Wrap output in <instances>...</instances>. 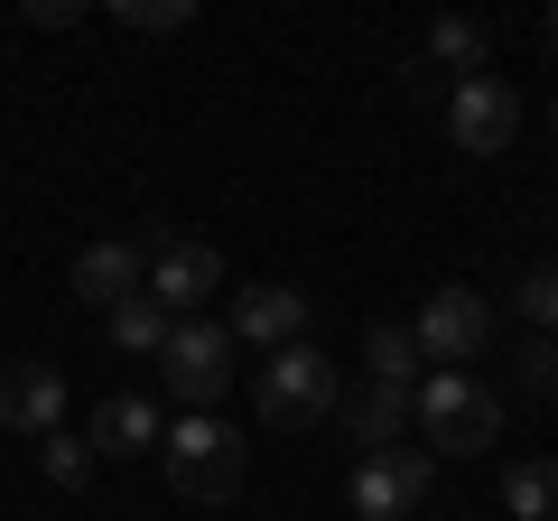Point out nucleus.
I'll return each instance as SVG.
<instances>
[{
	"instance_id": "nucleus-1",
	"label": "nucleus",
	"mask_w": 558,
	"mask_h": 521,
	"mask_svg": "<svg viewBox=\"0 0 558 521\" xmlns=\"http://www.w3.org/2000/svg\"><path fill=\"white\" fill-rule=\"evenodd\" d=\"M410 420L428 428L438 457H484V447L502 438V401L484 391L475 373H428V381L410 391Z\"/></svg>"
},
{
	"instance_id": "nucleus-2",
	"label": "nucleus",
	"mask_w": 558,
	"mask_h": 521,
	"mask_svg": "<svg viewBox=\"0 0 558 521\" xmlns=\"http://www.w3.org/2000/svg\"><path fill=\"white\" fill-rule=\"evenodd\" d=\"M159 465H168V484H178L186 502H233L242 494V428H223L215 410H186V420L168 428Z\"/></svg>"
},
{
	"instance_id": "nucleus-3",
	"label": "nucleus",
	"mask_w": 558,
	"mask_h": 521,
	"mask_svg": "<svg viewBox=\"0 0 558 521\" xmlns=\"http://www.w3.org/2000/svg\"><path fill=\"white\" fill-rule=\"evenodd\" d=\"M252 410H260L270 428H317L326 410H336V363H326L317 344L270 354V363H260V381H252Z\"/></svg>"
},
{
	"instance_id": "nucleus-4",
	"label": "nucleus",
	"mask_w": 558,
	"mask_h": 521,
	"mask_svg": "<svg viewBox=\"0 0 558 521\" xmlns=\"http://www.w3.org/2000/svg\"><path fill=\"white\" fill-rule=\"evenodd\" d=\"M159 381H168V401H178V410H215L223 381H233V326L178 317V336H168V354H159Z\"/></svg>"
},
{
	"instance_id": "nucleus-5",
	"label": "nucleus",
	"mask_w": 558,
	"mask_h": 521,
	"mask_svg": "<svg viewBox=\"0 0 558 521\" xmlns=\"http://www.w3.org/2000/svg\"><path fill=\"white\" fill-rule=\"evenodd\" d=\"M410 336H418L428 363H475L484 344H494V299H484V289H428L418 317H410Z\"/></svg>"
},
{
	"instance_id": "nucleus-6",
	"label": "nucleus",
	"mask_w": 558,
	"mask_h": 521,
	"mask_svg": "<svg viewBox=\"0 0 558 521\" xmlns=\"http://www.w3.org/2000/svg\"><path fill=\"white\" fill-rule=\"evenodd\" d=\"M521 131V94L502 75H465L457 94H447V141L465 149V159H502Z\"/></svg>"
},
{
	"instance_id": "nucleus-7",
	"label": "nucleus",
	"mask_w": 558,
	"mask_h": 521,
	"mask_svg": "<svg viewBox=\"0 0 558 521\" xmlns=\"http://www.w3.org/2000/svg\"><path fill=\"white\" fill-rule=\"evenodd\" d=\"M344 494H354V521H418V512H428V447L363 457Z\"/></svg>"
},
{
	"instance_id": "nucleus-8",
	"label": "nucleus",
	"mask_w": 558,
	"mask_h": 521,
	"mask_svg": "<svg viewBox=\"0 0 558 521\" xmlns=\"http://www.w3.org/2000/svg\"><path fill=\"white\" fill-rule=\"evenodd\" d=\"M223 289V252L215 242H186V233H168L159 252H149V299L168 307V317H196L205 299Z\"/></svg>"
},
{
	"instance_id": "nucleus-9",
	"label": "nucleus",
	"mask_w": 558,
	"mask_h": 521,
	"mask_svg": "<svg viewBox=\"0 0 558 521\" xmlns=\"http://www.w3.org/2000/svg\"><path fill=\"white\" fill-rule=\"evenodd\" d=\"M57 420H65V373H57V363L10 354V363H0V428H20V438H57Z\"/></svg>"
},
{
	"instance_id": "nucleus-10",
	"label": "nucleus",
	"mask_w": 558,
	"mask_h": 521,
	"mask_svg": "<svg viewBox=\"0 0 558 521\" xmlns=\"http://www.w3.org/2000/svg\"><path fill=\"white\" fill-rule=\"evenodd\" d=\"M140 289H149V252H140V242H84L75 252V299H94L102 317L131 307Z\"/></svg>"
},
{
	"instance_id": "nucleus-11",
	"label": "nucleus",
	"mask_w": 558,
	"mask_h": 521,
	"mask_svg": "<svg viewBox=\"0 0 558 521\" xmlns=\"http://www.w3.org/2000/svg\"><path fill=\"white\" fill-rule=\"evenodd\" d=\"M233 336H252L260 354H289V344H307V299H299V289H279V280L242 289V299H233Z\"/></svg>"
},
{
	"instance_id": "nucleus-12",
	"label": "nucleus",
	"mask_w": 558,
	"mask_h": 521,
	"mask_svg": "<svg viewBox=\"0 0 558 521\" xmlns=\"http://www.w3.org/2000/svg\"><path fill=\"white\" fill-rule=\"evenodd\" d=\"M363 381H381V391H418L428 381V354H418V336L410 326H363Z\"/></svg>"
},
{
	"instance_id": "nucleus-13",
	"label": "nucleus",
	"mask_w": 558,
	"mask_h": 521,
	"mask_svg": "<svg viewBox=\"0 0 558 521\" xmlns=\"http://www.w3.org/2000/svg\"><path fill=\"white\" fill-rule=\"evenodd\" d=\"M140 447H168L159 410L140 401V391H112V401L94 410V457H140Z\"/></svg>"
},
{
	"instance_id": "nucleus-14",
	"label": "nucleus",
	"mask_w": 558,
	"mask_h": 521,
	"mask_svg": "<svg viewBox=\"0 0 558 521\" xmlns=\"http://www.w3.org/2000/svg\"><path fill=\"white\" fill-rule=\"evenodd\" d=\"M400 428H410V391H381V381H363L354 401H344V438L373 447V457H391Z\"/></svg>"
},
{
	"instance_id": "nucleus-15",
	"label": "nucleus",
	"mask_w": 558,
	"mask_h": 521,
	"mask_svg": "<svg viewBox=\"0 0 558 521\" xmlns=\"http://www.w3.org/2000/svg\"><path fill=\"white\" fill-rule=\"evenodd\" d=\"M428 65H457V84L494 75V28L484 20H428Z\"/></svg>"
},
{
	"instance_id": "nucleus-16",
	"label": "nucleus",
	"mask_w": 558,
	"mask_h": 521,
	"mask_svg": "<svg viewBox=\"0 0 558 521\" xmlns=\"http://www.w3.org/2000/svg\"><path fill=\"white\" fill-rule=\"evenodd\" d=\"M502 512H512V521H558V457L502 465Z\"/></svg>"
},
{
	"instance_id": "nucleus-17",
	"label": "nucleus",
	"mask_w": 558,
	"mask_h": 521,
	"mask_svg": "<svg viewBox=\"0 0 558 521\" xmlns=\"http://www.w3.org/2000/svg\"><path fill=\"white\" fill-rule=\"evenodd\" d=\"M102 326H112V344H121V354H168V336H178V317H168V307L149 299V289H140L131 307H112Z\"/></svg>"
},
{
	"instance_id": "nucleus-18",
	"label": "nucleus",
	"mask_w": 558,
	"mask_h": 521,
	"mask_svg": "<svg viewBox=\"0 0 558 521\" xmlns=\"http://www.w3.org/2000/svg\"><path fill=\"white\" fill-rule=\"evenodd\" d=\"M38 475L57 484V494H84V475H94V438H65V428H57V438L38 447Z\"/></svg>"
},
{
	"instance_id": "nucleus-19",
	"label": "nucleus",
	"mask_w": 558,
	"mask_h": 521,
	"mask_svg": "<svg viewBox=\"0 0 558 521\" xmlns=\"http://www.w3.org/2000/svg\"><path fill=\"white\" fill-rule=\"evenodd\" d=\"M112 20H121V28H140V38H178L196 10H186V0H112Z\"/></svg>"
},
{
	"instance_id": "nucleus-20",
	"label": "nucleus",
	"mask_w": 558,
	"mask_h": 521,
	"mask_svg": "<svg viewBox=\"0 0 558 521\" xmlns=\"http://www.w3.org/2000/svg\"><path fill=\"white\" fill-rule=\"evenodd\" d=\"M512 307L539 326V336H558V270H531V280L512 289Z\"/></svg>"
},
{
	"instance_id": "nucleus-21",
	"label": "nucleus",
	"mask_w": 558,
	"mask_h": 521,
	"mask_svg": "<svg viewBox=\"0 0 558 521\" xmlns=\"http://www.w3.org/2000/svg\"><path fill=\"white\" fill-rule=\"evenodd\" d=\"M512 381H521V391H558V336H531V344H521V354H512Z\"/></svg>"
},
{
	"instance_id": "nucleus-22",
	"label": "nucleus",
	"mask_w": 558,
	"mask_h": 521,
	"mask_svg": "<svg viewBox=\"0 0 558 521\" xmlns=\"http://www.w3.org/2000/svg\"><path fill=\"white\" fill-rule=\"evenodd\" d=\"M20 20H28V28H75V20H84V10H75V0H28Z\"/></svg>"
},
{
	"instance_id": "nucleus-23",
	"label": "nucleus",
	"mask_w": 558,
	"mask_h": 521,
	"mask_svg": "<svg viewBox=\"0 0 558 521\" xmlns=\"http://www.w3.org/2000/svg\"><path fill=\"white\" fill-rule=\"evenodd\" d=\"M549 57H558V10H549Z\"/></svg>"
},
{
	"instance_id": "nucleus-24",
	"label": "nucleus",
	"mask_w": 558,
	"mask_h": 521,
	"mask_svg": "<svg viewBox=\"0 0 558 521\" xmlns=\"http://www.w3.org/2000/svg\"><path fill=\"white\" fill-rule=\"evenodd\" d=\"M549 401H558V391H549Z\"/></svg>"
},
{
	"instance_id": "nucleus-25",
	"label": "nucleus",
	"mask_w": 558,
	"mask_h": 521,
	"mask_svg": "<svg viewBox=\"0 0 558 521\" xmlns=\"http://www.w3.org/2000/svg\"><path fill=\"white\" fill-rule=\"evenodd\" d=\"M549 121H558V112H549Z\"/></svg>"
}]
</instances>
